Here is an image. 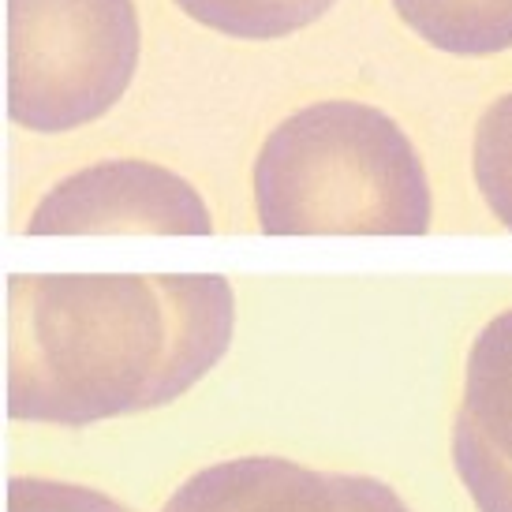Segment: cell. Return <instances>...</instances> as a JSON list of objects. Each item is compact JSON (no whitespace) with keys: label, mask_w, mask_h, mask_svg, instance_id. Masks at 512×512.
Segmentation results:
<instances>
[{"label":"cell","mask_w":512,"mask_h":512,"mask_svg":"<svg viewBox=\"0 0 512 512\" xmlns=\"http://www.w3.org/2000/svg\"><path fill=\"white\" fill-rule=\"evenodd\" d=\"M232 329L217 273H12L8 415L86 427L165 408L221 363Z\"/></svg>","instance_id":"1"},{"label":"cell","mask_w":512,"mask_h":512,"mask_svg":"<svg viewBox=\"0 0 512 512\" xmlns=\"http://www.w3.org/2000/svg\"><path fill=\"white\" fill-rule=\"evenodd\" d=\"M251 184L266 236H423L434 217L419 150L363 101H318L281 120Z\"/></svg>","instance_id":"2"},{"label":"cell","mask_w":512,"mask_h":512,"mask_svg":"<svg viewBox=\"0 0 512 512\" xmlns=\"http://www.w3.org/2000/svg\"><path fill=\"white\" fill-rule=\"evenodd\" d=\"M135 0H8V116L38 135L94 124L128 94Z\"/></svg>","instance_id":"3"},{"label":"cell","mask_w":512,"mask_h":512,"mask_svg":"<svg viewBox=\"0 0 512 512\" xmlns=\"http://www.w3.org/2000/svg\"><path fill=\"white\" fill-rule=\"evenodd\" d=\"M30 236H210L214 217L184 176L154 161H101L72 172L27 221Z\"/></svg>","instance_id":"4"},{"label":"cell","mask_w":512,"mask_h":512,"mask_svg":"<svg viewBox=\"0 0 512 512\" xmlns=\"http://www.w3.org/2000/svg\"><path fill=\"white\" fill-rule=\"evenodd\" d=\"M161 512H412L374 475L314 471L285 456H236L195 471Z\"/></svg>","instance_id":"5"},{"label":"cell","mask_w":512,"mask_h":512,"mask_svg":"<svg viewBox=\"0 0 512 512\" xmlns=\"http://www.w3.org/2000/svg\"><path fill=\"white\" fill-rule=\"evenodd\" d=\"M453 468L479 512H512V307L486 322L468 352Z\"/></svg>","instance_id":"6"},{"label":"cell","mask_w":512,"mask_h":512,"mask_svg":"<svg viewBox=\"0 0 512 512\" xmlns=\"http://www.w3.org/2000/svg\"><path fill=\"white\" fill-rule=\"evenodd\" d=\"M415 38L456 57L512 49V0H393Z\"/></svg>","instance_id":"7"},{"label":"cell","mask_w":512,"mask_h":512,"mask_svg":"<svg viewBox=\"0 0 512 512\" xmlns=\"http://www.w3.org/2000/svg\"><path fill=\"white\" fill-rule=\"evenodd\" d=\"M333 4L337 0H176V8L187 19L243 42L288 38L318 23Z\"/></svg>","instance_id":"8"},{"label":"cell","mask_w":512,"mask_h":512,"mask_svg":"<svg viewBox=\"0 0 512 512\" xmlns=\"http://www.w3.org/2000/svg\"><path fill=\"white\" fill-rule=\"evenodd\" d=\"M471 172L486 210L512 232V94L494 101L479 120Z\"/></svg>","instance_id":"9"},{"label":"cell","mask_w":512,"mask_h":512,"mask_svg":"<svg viewBox=\"0 0 512 512\" xmlns=\"http://www.w3.org/2000/svg\"><path fill=\"white\" fill-rule=\"evenodd\" d=\"M8 512H135L94 486L19 475L8 479Z\"/></svg>","instance_id":"10"}]
</instances>
